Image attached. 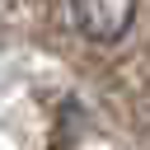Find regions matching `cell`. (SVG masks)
I'll use <instances>...</instances> for the list:
<instances>
[{
  "label": "cell",
  "mask_w": 150,
  "mask_h": 150,
  "mask_svg": "<svg viewBox=\"0 0 150 150\" xmlns=\"http://www.w3.org/2000/svg\"><path fill=\"white\" fill-rule=\"evenodd\" d=\"M70 14H75V28L80 38L108 47V42H122L136 23V0H70Z\"/></svg>",
  "instance_id": "obj_1"
}]
</instances>
